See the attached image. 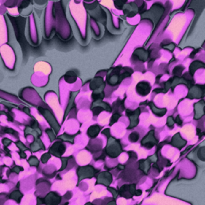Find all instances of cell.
I'll list each match as a JSON object with an SVG mask.
<instances>
[{
  "instance_id": "6da1fadb",
  "label": "cell",
  "mask_w": 205,
  "mask_h": 205,
  "mask_svg": "<svg viewBox=\"0 0 205 205\" xmlns=\"http://www.w3.org/2000/svg\"><path fill=\"white\" fill-rule=\"evenodd\" d=\"M150 89H151V87H150V84L148 83H146V82H142V83H139L137 85V88H136V90L138 91V93L141 96H146L147 94L149 93Z\"/></svg>"
}]
</instances>
